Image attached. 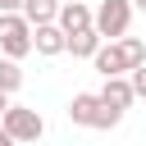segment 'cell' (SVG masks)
Instances as JSON below:
<instances>
[{
  "label": "cell",
  "mask_w": 146,
  "mask_h": 146,
  "mask_svg": "<svg viewBox=\"0 0 146 146\" xmlns=\"http://www.w3.org/2000/svg\"><path fill=\"white\" fill-rule=\"evenodd\" d=\"M96 73L100 78H119V73H132L137 64H146V41L141 36H119V41H105L96 55H91Z\"/></svg>",
  "instance_id": "6da1fadb"
},
{
  "label": "cell",
  "mask_w": 146,
  "mask_h": 146,
  "mask_svg": "<svg viewBox=\"0 0 146 146\" xmlns=\"http://www.w3.org/2000/svg\"><path fill=\"white\" fill-rule=\"evenodd\" d=\"M0 55H9V59L32 55V23L23 14H0Z\"/></svg>",
  "instance_id": "277c9868"
},
{
  "label": "cell",
  "mask_w": 146,
  "mask_h": 146,
  "mask_svg": "<svg viewBox=\"0 0 146 146\" xmlns=\"http://www.w3.org/2000/svg\"><path fill=\"white\" fill-rule=\"evenodd\" d=\"M0 128H5L18 146H32V141H41V137H46V119H41L32 105H9V110H5V119H0Z\"/></svg>",
  "instance_id": "3957f363"
},
{
  "label": "cell",
  "mask_w": 146,
  "mask_h": 146,
  "mask_svg": "<svg viewBox=\"0 0 146 146\" xmlns=\"http://www.w3.org/2000/svg\"><path fill=\"white\" fill-rule=\"evenodd\" d=\"M55 23H59L64 32H82V27H96V9H91L87 0H64Z\"/></svg>",
  "instance_id": "52a82bcc"
},
{
  "label": "cell",
  "mask_w": 146,
  "mask_h": 146,
  "mask_svg": "<svg viewBox=\"0 0 146 146\" xmlns=\"http://www.w3.org/2000/svg\"><path fill=\"white\" fill-rule=\"evenodd\" d=\"M141 41H146V36H141Z\"/></svg>",
  "instance_id": "e0dca14e"
},
{
  "label": "cell",
  "mask_w": 146,
  "mask_h": 146,
  "mask_svg": "<svg viewBox=\"0 0 146 146\" xmlns=\"http://www.w3.org/2000/svg\"><path fill=\"white\" fill-rule=\"evenodd\" d=\"M100 100H105V105H114V110H128V105L137 100V91H132L128 73H119V78H105V87H100Z\"/></svg>",
  "instance_id": "ba28073f"
},
{
  "label": "cell",
  "mask_w": 146,
  "mask_h": 146,
  "mask_svg": "<svg viewBox=\"0 0 146 146\" xmlns=\"http://www.w3.org/2000/svg\"><path fill=\"white\" fill-rule=\"evenodd\" d=\"M128 82H132V91H137V100H146V64H137V68L128 73Z\"/></svg>",
  "instance_id": "7c38bea8"
},
{
  "label": "cell",
  "mask_w": 146,
  "mask_h": 146,
  "mask_svg": "<svg viewBox=\"0 0 146 146\" xmlns=\"http://www.w3.org/2000/svg\"><path fill=\"white\" fill-rule=\"evenodd\" d=\"M59 5L64 0H23V18L36 27V23H55L59 18Z\"/></svg>",
  "instance_id": "30bf717a"
},
{
  "label": "cell",
  "mask_w": 146,
  "mask_h": 146,
  "mask_svg": "<svg viewBox=\"0 0 146 146\" xmlns=\"http://www.w3.org/2000/svg\"><path fill=\"white\" fill-rule=\"evenodd\" d=\"M32 50L46 55V59H55V55L68 50V32H64L59 23H36V27H32Z\"/></svg>",
  "instance_id": "8992f818"
},
{
  "label": "cell",
  "mask_w": 146,
  "mask_h": 146,
  "mask_svg": "<svg viewBox=\"0 0 146 146\" xmlns=\"http://www.w3.org/2000/svg\"><path fill=\"white\" fill-rule=\"evenodd\" d=\"M68 123H73V128H91V132H110V128L123 123V110L105 105L100 91H78V96L68 100Z\"/></svg>",
  "instance_id": "7a4b0ae2"
},
{
  "label": "cell",
  "mask_w": 146,
  "mask_h": 146,
  "mask_svg": "<svg viewBox=\"0 0 146 146\" xmlns=\"http://www.w3.org/2000/svg\"><path fill=\"white\" fill-rule=\"evenodd\" d=\"M132 9H141V14H146V0H132Z\"/></svg>",
  "instance_id": "2e32d148"
},
{
  "label": "cell",
  "mask_w": 146,
  "mask_h": 146,
  "mask_svg": "<svg viewBox=\"0 0 146 146\" xmlns=\"http://www.w3.org/2000/svg\"><path fill=\"white\" fill-rule=\"evenodd\" d=\"M0 146H18V141H14V137H9L5 128H0Z\"/></svg>",
  "instance_id": "9a60e30c"
},
{
  "label": "cell",
  "mask_w": 146,
  "mask_h": 146,
  "mask_svg": "<svg viewBox=\"0 0 146 146\" xmlns=\"http://www.w3.org/2000/svg\"><path fill=\"white\" fill-rule=\"evenodd\" d=\"M23 87V68H18V59H9V55H0V91H18Z\"/></svg>",
  "instance_id": "8fae6325"
},
{
  "label": "cell",
  "mask_w": 146,
  "mask_h": 146,
  "mask_svg": "<svg viewBox=\"0 0 146 146\" xmlns=\"http://www.w3.org/2000/svg\"><path fill=\"white\" fill-rule=\"evenodd\" d=\"M105 46V36L96 32V27H82V32H68V55L73 59H91L96 50Z\"/></svg>",
  "instance_id": "9c48e42d"
},
{
  "label": "cell",
  "mask_w": 146,
  "mask_h": 146,
  "mask_svg": "<svg viewBox=\"0 0 146 146\" xmlns=\"http://www.w3.org/2000/svg\"><path fill=\"white\" fill-rule=\"evenodd\" d=\"M128 27H132V0H100L96 5V32L105 41L128 36Z\"/></svg>",
  "instance_id": "5b68a950"
},
{
  "label": "cell",
  "mask_w": 146,
  "mask_h": 146,
  "mask_svg": "<svg viewBox=\"0 0 146 146\" xmlns=\"http://www.w3.org/2000/svg\"><path fill=\"white\" fill-rule=\"evenodd\" d=\"M0 14H23V0H0Z\"/></svg>",
  "instance_id": "4fadbf2b"
},
{
  "label": "cell",
  "mask_w": 146,
  "mask_h": 146,
  "mask_svg": "<svg viewBox=\"0 0 146 146\" xmlns=\"http://www.w3.org/2000/svg\"><path fill=\"white\" fill-rule=\"evenodd\" d=\"M5 110H9V91H0V119H5Z\"/></svg>",
  "instance_id": "5bb4252c"
}]
</instances>
